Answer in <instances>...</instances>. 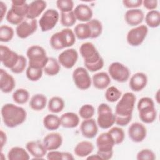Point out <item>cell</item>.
<instances>
[{"label": "cell", "instance_id": "6da1fadb", "mask_svg": "<svg viewBox=\"0 0 160 160\" xmlns=\"http://www.w3.org/2000/svg\"><path fill=\"white\" fill-rule=\"evenodd\" d=\"M119 99L115 107V123L120 126H126L131 121L136 97L134 93L127 92Z\"/></svg>", "mask_w": 160, "mask_h": 160}, {"label": "cell", "instance_id": "7a4b0ae2", "mask_svg": "<svg viewBox=\"0 0 160 160\" xmlns=\"http://www.w3.org/2000/svg\"><path fill=\"white\" fill-rule=\"evenodd\" d=\"M79 52L84 59L85 68L90 72H96L101 69L104 64V59L94 45L89 42L82 44Z\"/></svg>", "mask_w": 160, "mask_h": 160}, {"label": "cell", "instance_id": "3957f363", "mask_svg": "<svg viewBox=\"0 0 160 160\" xmlns=\"http://www.w3.org/2000/svg\"><path fill=\"white\" fill-rule=\"evenodd\" d=\"M1 113L4 124L10 128L21 125L27 118V112L23 108L11 103L4 104Z\"/></svg>", "mask_w": 160, "mask_h": 160}, {"label": "cell", "instance_id": "277c9868", "mask_svg": "<svg viewBox=\"0 0 160 160\" xmlns=\"http://www.w3.org/2000/svg\"><path fill=\"white\" fill-rule=\"evenodd\" d=\"M49 42L54 50H61L73 46L76 42V36L72 29L65 28L53 34Z\"/></svg>", "mask_w": 160, "mask_h": 160}, {"label": "cell", "instance_id": "5b68a950", "mask_svg": "<svg viewBox=\"0 0 160 160\" xmlns=\"http://www.w3.org/2000/svg\"><path fill=\"white\" fill-rule=\"evenodd\" d=\"M138 110L141 121L146 124L153 122L157 118L154 101L149 97H143L138 102Z\"/></svg>", "mask_w": 160, "mask_h": 160}, {"label": "cell", "instance_id": "8992f818", "mask_svg": "<svg viewBox=\"0 0 160 160\" xmlns=\"http://www.w3.org/2000/svg\"><path fill=\"white\" fill-rule=\"evenodd\" d=\"M114 141L108 132H102L96 139L97 154L102 160H109L113 155Z\"/></svg>", "mask_w": 160, "mask_h": 160}, {"label": "cell", "instance_id": "52a82bcc", "mask_svg": "<svg viewBox=\"0 0 160 160\" xmlns=\"http://www.w3.org/2000/svg\"><path fill=\"white\" fill-rule=\"evenodd\" d=\"M26 55L29 59V66L41 69L44 68L49 58L45 49L38 45L30 46L27 50Z\"/></svg>", "mask_w": 160, "mask_h": 160}, {"label": "cell", "instance_id": "ba28073f", "mask_svg": "<svg viewBox=\"0 0 160 160\" xmlns=\"http://www.w3.org/2000/svg\"><path fill=\"white\" fill-rule=\"evenodd\" d=\"M115 123L114 114L110 106L105 103H101L98 108L97 124L103 129L111 128Z\"/></svg>", "mask_w": 160, "mask_h": 160}, {"label": "cell", "instance_id": "9c48e42d", "mask_svg": "<svg viewBox=\"0 0 160 160\" xmlns=\"http://www.w3.org/2000/svg\"><path fill=\"white\" fill-rule=\"evenodd\" d=\"M109 76L119 82H126L130 76L129 68L119 62H112L108 68Z\"/></svg>", "mask_w": 160, "mask_h": 160}, {"label": "cell", "instance_id": "30bf717a", "mask_svg": "<svg viewBox=\"0 0 160 160\" xmlns=\"http://www.w3.org/2000/svg\"><path fill=\"white\" fill-rule=\"evenodd\" d=\"M59 19L58 11L54 9H47L39 20V25L42 32L52 29L57 24Z\"/></svg>", "mask_w": 160, "mask_h": 160}, {"label": "cell", "instance_id": "8fae6325", "mask_svg": "<svg viewBox=\"0 0 160 160\" xmlns=\"http://www.w3.org/2000/svg\"><path fill=\"white\" fill-rule=\"evenodd\" d=\"M148 33L147 26L139 25L128 31L126 36L127 42L131 46H139L143 42Z\"/></svg>", "mask_w": 160, "mask_h": 160}, {"label": "cell", "instance_id": "7c38bea8", "mask_svg": "<svg viewBox=\"0 0 160 160\" xmlns=\"http://www.w3.org/2000/svg\"><path fill=\"white\" fill-rule=\"evenodd\" d=\"M72 79L75 86L81 90L88 89L92 83V79L88 70L83 67H78L72 72Z\"/></svg>", "mask_w": 160, "mask_h": 160}, {"label": "cell", "instance_id": "4fadbf2b", "mask_svg": "<svg viewBox=\"0 0 160 160\" xmlns=\"http://www.w3.org/2000/svg\"><path fill=\"white\" fill-rule=\"evenodd\" d=\"M38 29L36 19L26 18L22 22L16 26V35L21 39H26L34 34Z\"/></svg>", "mask_w": 160, "mask_h": 160}, {"label": "cell", "instance_id": "5bb4252c", "mask_svg": "<svg viewBox=\"0 0 160 160\" xmlns=\"http://www.w3.org/2000/svg\"><path fill=\"white\" fill-rule=\"evenodd\" d=\"M0 56L2 64L10 70L16 64L19 55L8 46H0Z\"/></svg>", "mask_w": 160, "mask_h": 160}, {"label": "cell", "instance_id": "9a60e30c", "mask_svg": "<svg viewBox=\"0 0 160 160\" xmlns=\"http://www.w3.org/2000/svg\"><path fill=\"white\" fill-rule=\"evenodd\" d=\"M78 59V52L73 48L63 51L58 56V61L60 65L66 69H71L76 64Z\"/></svg>", "mask_w": 160, "mask_h": 160}, {"label": "cell", "instance_id": "2e32d148", "mask_svg": "<svg viewBox=\"0 0 160 160\" xmlns=\"http://www.w3.org/2000/svg\"><path fill=\"white\" fill-rule=\"evenodd\" d=\"M146 128L142 123L138 122H133L128 128L129 137L133 142H142L146 138Z\"/></svg>", "mask_w": 160, "mask_h": 160}, {"label": "cell", "instance_id": "e0dca14e", "mask_svg": "<svg viewBox=\"0 0 160 160\" xmlns=\"http://www.w3.org/2000/svg\"><path fill=\"white\" fill-rule=\"evenodd\" d=\"M26 148L28 152L34 157V159H42L46 154L48 150L39 140L31 141L26 143Z\"/></svg>", "mask_w": 160, "mask_h": 160}, {"label": "cell", "instance_id": "ac0fdd59", "mask_svg": "<svg viewBox=\"0 0 160 160\" xmlns=\"http://www.w3.org/2000/svg\"><path fill=\"white\" fill-rule=\"evenodd\" d=\"M80 131L82 135L86 138H94L98 132L97 122L92 118L84 119L81 123Z\"/></svg>", "mask_w": 160, "mask_h": 160}, {"label": "cell", "instance_id": "d6986e66", "mask_svg": "<svg viewBox=\"0 0 160 160\" xmlns=\"http://www.w3.org/2000/svg\"><path fill=\"white\" fill-rule=\"evenodd\" d=\"M62 137L58 132L48 134L43 139V144L48 151L57 150L62 144Z\"/></svg>", "mask_w": 160, "mask_h": 160}, {"label": "cell", "instance_id": "ffe728a7", "mask_svg": "<svg viewBox=\"0 0 160 160\" xmlns=\"http://www.w3.org/2000/svg\"><path fill=\"white\" fill-rule=\"evenodd\" d=\"M148 77L146 74L142 72H138L134 74L129 80V88L135 92L142 91L147 85Z\"/></svg>", "mask_w": 160, "mask_h": 160}, {"label": "cell", "instance_id": "44dd1931", "mask_svg": "<svg viewBox=\"0 0 160 160\" xmlns=\"http://www.w3.org/2000/svg\"><path fill=\"white\" fill-rule=\"evenodd\" d=\"M144 19V14L139 9H130L124 14V20L131 26H136L142 23Z\"/></svg>", "mask_w": 160, "mask_h": 160}, {"label": "cell", "instance_id": "7402d4cb", "mask_svg": "<svg viewBox=\"0 0 160 160\" xmlns=\"http://www.w3.org/2000/svg\"><path fill=\"white\" fill-rule=\"evenodd\" d=\"M16 82L12 76L3 69L0 70V88L2 92L9 93L15 88Z\"/></svg>", "mask_w": 160, "mask_h": 160}, {"label": "cell", "instance_id": "603a6c76", "mask_svg": "<svg viewBox=\"0 0 160 160\" xmlns=\"http://www.w3.org/2000/svg\"><path fill=\"white\" fill-rule=\"evenodd\" d=\"M47 6L46 2L43 0H36L29 4L28 11L26 18L36 19L45 10Z\"/></svg>", "mask_w": 160, "mask_h": 160}, {"label": "cell", "instance_id": "cb8c5ba5", "mask_svg": "<svg viewBox=\"0 0 160 160\" xmlns=\"http://www.w3.org/2000/svg\"><path fill=\"white\" fill-rule=\"evenodd\" d=\"M73 12L76 19L81 22H88L92 19L93 15L91 8L85 4H79L77 5L73 10Z\"/></svg>", "mask_w": 160, "mask_h": 160}, {"label": "cell", "instance_id": "d4e9b609", "mask_svg": "<svg viewBox=\"0 0 160 160\" xmlns=\"http://www.w3.org/2000/svg\"><path fill=\"white\" fill-rule=\"evenodd\" d=\"M92 82L94 88L96 89H104L110 84L111 78L107 72H99L92 76Z\"/></svg>", "mask_w": 160, "mask_h": 160}, {"label": "cell", "instance_id": "484cf974", "mask_svg": "<svg viewBox=\"0 0 160 160\" xmlns=\"http://www.w3.org/2000/svg\"><path fill=\"white\" fill-rule=\"evenodd\" d=\"M61 126L65 128H74L79 124V116L72 112H67L60 117Z\"/></svg>", "mask_w": 160, "mask_h": 160}, {"label": "cell", "instance_id": "4316f807", "mask_svg": "<svg viewBox=\"0 0 160 160\" xmlns=\"http://www.w3.org/2000/svg\"><path fill=\"white\" fill-rule=\"evenodd\" d=\"M94 148V145L91 142L88 141H82L76 145L74 149V152L76 156L80 158H84L90 155L93 151Z\"/></svg>", "mask_w": 160, "mask_h": 160}, {"label": "cell", "instance_id": "83f0119b", "mask_svg": "<svg viewBox=\"0 0 160 160\" xmlns=\"http://www.w3.org/2000/svg\"><path fill=\"white\" fill-rule=\"evenodd\" d=\"M29 4L26 1L14 0L11 2V8L10 10L19 17L26 18L28 11Z\"/></svg>", "mask_w": 160, "mask_h": 160}, {"label": "cell", "instance_id": "f1b7e54d", "mask_svg": "<svg viewBox=\"0 0 160 160\" xmlns=\"http://www.w3.org/2000/svg\"><path fill=\"white\" fill-rule=\"evenodd\" d=\"M29 158L28 151L19 146L12 147L8 153L9 160H28Z\"/></svg>", "mask_w": 160, "mask_h": 160}, {"label": "cell", "instance_id": "f546056e", "mask_svg": "<svg viewBox=\"0 0 160 160\" xmlns=\"http://www.w3.org/2000/svg\"><path fill=\"white\" fill-rule=\"evenodd\" d=\"M47 104V98L42 94L33 95L29 101L30 108L36 111H39L45 108Z\"/></svg>", "mask_w": 160, "mask_h": 160}, {"label": "cell", "instance_id": "4dcf8cb0", "mask_svg": "<svg viewBox=\"0 0 160 160\" xmlns=\"http://www.w3.org/2000/svg\"><path fill=\"white\" fill-rule=\"evenodd\" d=\"M61 69L60 64L56 59L49 57L48 61L43 68V71L48 76H53L57 75Z\"/></svg>", "mask_w": 160, "mask_h": 160}, {"label": "cell", "instance_id": "1f68e13d", "mask_svg": "<svg viewBox=\"0 0 160 160\" xmlns=\"http://www.w3.org/2000/svg\"><path fill=\"white\" fill-rule=\"evenodd\" d=\"M43 125L49 131L56 130L61 126L60 118L54 114H47L43 119Z\"/></svg>", "mask_w": 160, "mask_h": 160}, {"label": "cell", "instance_id": "d6a6232c", "mask_svg": "<svg viewBox=\"0 0 160 160\" xmlns=\"http://www.w3.org/2000/svg\"><path fill=\"white\" fill-rule=\"evenodd\" d=\"M74 32L76 37L79 39L83 40L91 38V32L87 22L77 24L74 28Z\"/></svg>", "mask_w": 160, "mask_h": 160}, {"label": "cell", "instance_id": "836d02e7", "mask_svg": "<svg viewBox=\"0 0 160 160\" xmlns=\"http://www.w3.org/2000/svg\"><path fill=\"white\" fill-rule=\"evenodd\" d=\"M64 101L59 96L52 97L48 104V110L52 113H59L61 112L64 108Z\"/></svg>", "mask_w": 160, "mask_h": 160}, {"label": "cell", "instance_id": "e575fe53", "mask_svg": "<svg viewBox=\"0 0 160 160\" xmlns=\"http://www.w3.org/2000/svg\"><path fill=\"white\" fill-rule=\"evenodd\" d=\"M146 25L151 28L159 27L160 24V12L158 10L149 11L145 16Z\"/></svg>", "mask_w": 160, "mask_h": 160}, {"label": "cell", "instance_id": "d590c367", "mask_svg": "<svg viewBox=\"0 0 160 160\" xmlns=\"http://www.w3.org/2000/svg\"><path fill=\"white\" fill-rule=\"evenodd\" d=\"M46 158L49 160H72L74 159L73 155L68 152H61L59 151H49Z\"/></svg>", "mask_w": 160, "mask_h": 160}, {"label": "cell", "instance_id": "8d00e7d4", "mask_svg": "<svg viewBox=\"0 0 160 160\" xmlns=\"http://www.w3.org/2000/svg\"><path fill=\"white\" fill-rule=\"evenodd\" d=\"M12 99L18 104H25L29 99V93L26 89L19 88L13 92Z\"/></svg>", "mask_w": 160, "mask_h": 160}, {"label": "cell", "instance_id": "74e56055", "mask_svg": "<svg viewBox=\"0 0 160 160\" xmlns=\"http://www.w3.org/2000/svg\"><path fill=\"white\" fill-rule=\"evenodd\" d=\"M90 28L91 32V39L98 38L102 32V23L97 19H92L87 22Z\"/></svg>", "mask_w": 160, "mask_h": 160}, {"label": "cell", "instance_id": "f35d334b", "mask_svg": "<svg viewBox=\"0 0 160 160\" xmlns=\"http://www.w3.org/2000/svg\"><path fill=\"white\" fill-rule=\"evenodd\" d=\"M105 98L110 102H114L121 98L122 96L121 91L115 86L109 87L105 92Z\"/></svg>", "mask_w": 160, "mask_h": 160}, {"label": "cell", "instance_id": "ab89813d", "mask_svg": "<svg viewBox=\"0 0 160 160\" xmlns=\"http://www.w3.org/2000/svg\"><path fill=\"white\" fill-rule=\"evenodd\" d=\"M14 35V29L8 25H1L0 27V41L8 42L12 40Z\"/></svg>", "mask_w": 160, "mask_h": 160}, {"label": "cell", "instance_id": "60d3db41", "mask_svg": "<svg viewBox=\"0 0 160 160\" xmlns=\"http://www.w3.org/2000/svg\"><path fill=\"white\" fill-rule=\"evenodd\" d=\"M108 132L113 139L115 145L122 143L124 140L125 134L124 130L119 127H112Z\"/></svg>", "mask_w": 160, "mask_h": 160}, {"label": "cell", "instance_id": "b9f144b4", "mask_svg": "<svg viewBox=\"0 0 160 160\" xmlns=\"http://www.w3.org/2000/svg\"><path fill=\"white\" fill-rule=\"evenodd\" d=\"M76 18L73 11L67 12H61V23L63 26L69 28L72 26L76 22Z\"/></svg>", "mask_w": 160, "mask_h": 160}, {"label": "cell", "instance_id": "7bdbcfd3", "mask_svg": "<svg viewBox=\"0 0 160 160\" xmlns=\"http://www.w3.org/2000/svg\"><path fill=\"white\" fill-rule=\"evenodd\" d=\"M43 73V69L37 68L28 66L26 71V74L27 78L31 81H37L39 80Z\"/></svg>", "mask_w": 160, "mask_h": 160}, {"label": "cell", "instance_id": "ee69618b", "mask_svg": "<svg viewBox=\"0 0 160 160\" xmlns=\"http://www.w3.org/2000/svg\"><path fill=\"white\" fill-rule=\"evenodd\" d=\"M95 109L94 107L89 104L82 105L79 110V115L83 119H88L92 118L94 115Z\"/></svg>", "mask_w": 160, "mask_h": 160}, {"label": "cell", "instance_id": "f6af8a7d", "mask_svg": "<svg viewBox=\"0 0 160 160\" xmlns=\"http://www.w3.org/2000/svg\"><path fill=\"white\" fill-rule=\"evenodd\" d=\"M56 6L61 12H67L73 11L74 2L72 0H58Z\"/></svg>", "mask_w": 160, "mask_h": 160}, {"label": "cell", "instance_id": "bcb514c9", "mask_svg": "<svg viewBox=\"0 0 160 160\" xmlns=\"http://www.w3.org/2000/svg\"><path fill=\"white\" fill-rule=\"evenodd\" d=\"M136 159L138 160H154L156 154L151 149H143L138 152Z\"/></svg>", "mask_w": 160, "mask_h": 160}, {"label": "cell", "instance_id": "7dc6e473", "mask_svg": "<svg viewBox=\"0 0 160 160\" xmlns=\"http://www.w3.org/2000/svg\"><path fill=\"white\" fill-rule=\"evenodd\" d=\"M27 65V60L22 55H19V59L16 64L11 69V71L15 74L22 73L26 69Z\"/></svg>", "mask_w": 160, "mask_h": 160}, {"label": "cell", "instance_id": "c3c4849f", "mask_svg": "<svg viewBox=\"0 0 160 160\" xmlns=\"http://www.w3.org/2000/svg\"><path fill=\"white\" fill-rule=\"evenodd\" d=\"M25 19L16 15L10 9L8 11L6 16V19L9 23L13 25H17V26L19 25L21 22H22Z\"/></svg>", "mask_w": 160, "mask_h": 160}, {"label": "cell", "instance_id": "681fc988", "mask_svg": "<svg viewBox=\"0 0 160 160\" xmlns=\"http://www.w3.org/2000/svg\"><path fill=\"white\" fill-rule=\"evenodd\" d=\"M122 4L124 7L130 9H138L142 4V0H124Z\"/></svg>", "mask_w": 160, "mask_h": 160}, {"label": "cell", "instance_id": "f907efd6", "mask_svg": "<svg viewBox=\"0 0 160 160\" xmlns=\"http://www.w3.org/2000/svg\"><path fill=\"white\" fill-rule=\"evenodd\" d=\"M142 4L144 7L149 10H155L158 5V1L157 0H144L142 1Z\"/></svg>", "mask_w": 160, "mask_h": 160}, {"label": "cell", "instance_id": "816d5d0a", "mask_svg": "<svg viewBox=\"0 0 160 160\" xmlns=\"http://www.w3.org/2000/svg\"><path fill=\"white\" fill-rule=\"evenodd\" d=\"M0 137H1V149L2 150L3 146L6 144V141H7L6 134V133L2 130H1Z\"/></svg>", "mask_w": 160, "mask_h": 160}, {"label": "cell", "instance_id": "f5cc1de1", "mask_svg": "<svg viewBox=\"0 0 160 160\" xmlns=\"http://www.w3.org/2000/svg\"><path fill=\"white\" fill-rule=\"evenodd\" d=\"M0 5H1V21L3 20V18L6 13L7 11V6L6 4H4L2 1L0 2Z\"/></svg>", "mask_w": 160, "mask_h": 160}, {"label": "cell", "instance_id": "db71d44e", "mask_svg": "<svg viewBox=\"0 0 160 160\" xmlns=\"http://www.w3.org/2000/svg\"><path fill=\"white\" fill-rule=\"evenodd\" d=\"M87 159H96V160H102L101 158H100V156L98 154H92V155H89L88 156H87Z\"/></svg>", "mask_w": 160, "mask_h": 160}, {"label": "cell", "instance_id": "11a10c76", "mask_svg": "<svg viewBox=\"0 0 160 160\" xmlns=\"http://www.w3.org/2000/svg\"><path fill=\"white\" fill-rule=\"evenodd\" d=\"M156 96H157V98H156V101H157V102L159 103V101H159V99L158 98V96H159V91H157V92H156Z\"/></svg>", "mask_w": 160, "mask_h": 160}]
</instances>
